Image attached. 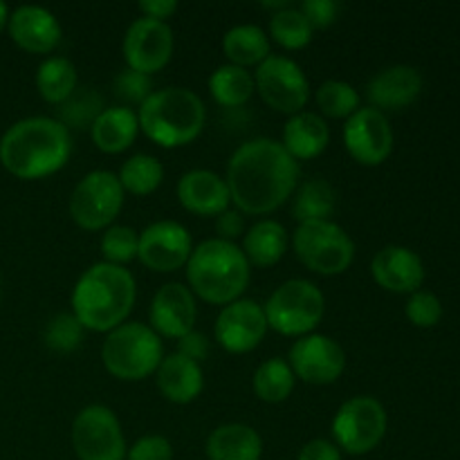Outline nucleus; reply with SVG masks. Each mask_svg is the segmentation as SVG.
Returning <instances> with one entry per match:
<instances>
[{
    "label": "nucleus",
    "mask_w": 460,
    "mask_h": 460,
    "mask_svg": "<svg viewBox=\"0 0 460 460\" xmlns=\"http://www.w3.org/2000/svg\"><path fill=\"white\" fill-rule=\"evenodd\" d=\"M119 184L124 193H133V196H151L164 180V166L157 157L146 155V153H137V155L128 157L119 169Z\"/></svg>",
    "instance_id": "32"
},
{
    "label": "nucleus",
    "mask_w": 460,
    "mask_h": 460,
    "mask_svg": "<svg viewBox=\"0 0 460 460\" xmlns=\"http://www.w3.org/2000/svg\"><path fill=\"white\" fill-rule=\"evenodd\" d=\"M124 460H173V445L164 436H142L126 452Z\"/></svg>",
    "instance_id": "41"
},
{
    "label": "nucleus",
    "mask_w": 460,
    "mask_h": 460,
    "mask_svg": "<svg viewBox=\"0 0 460 460\" xmlns=\"http://www.w3.org/2000/svg\"><path fill=\"white\" fill-rule=\"evenodd\" d=\"M9 36L21 49L30 54H49L58 48L63 30L58 18L49 9L22 4L9 13Z\"/></svg>",
    "instance_id": "19"
},
{
    "label": "nucleus",
    "mask_w": 460,
    "mask_h": 460,
    "mask_svg": "<svg viewBox=\"0 0 460 460\" xmlns=\"http://www.w3.org/2000/svg\"><path fill=\"white\" fill-rule=\"evenodd\" d=\"M139 12L144 13V18H153V21L166 22V18L171 13L178 12V3L175 0H142L137 4Z\"/></svg>",
    "instance_id": "46"
},
{
    "label": "nucleus",
    "mask_w": 460,
    "mask_h": 460,
    "mask_svg": "<svg viewBox=\"0 0 460 460\" xmlns=\"http://www.w3.org/2000/svg\"><path fill=\"white\" fill-rule=\"evenodd\" d=\"M36 88L48 103L61 106L76 90L75 63L63 57H49L36 70Z\"/></svg>",
    "instance_id": "30"
},
{
    "label": "nucleus",
    "mask_w": 460,
    "mask_h": 460,
    "mask_svg": "<svg viewBox=\"0 0 460 460\" xmlns=\"http://www.w3.org/2000/svg\"><path fill=\"white\" fill-rule=\"evenodd\" d=\"M299 9L313 30H326L340 16V3L335 0H305Z\"/></svg>",
    "instance_id": "42"
},
{
    "label": "nucleus",
    "mask_w": 460,
    "mask_h": 460,
    "mask_svg": "<svg viewBox=\"0 0 460 460\" xmlns=\"http://www.w3.org/2000/svg\"><path fill=\"white\" fill-rule=\"evenodd\" d=\"M295 389V373L281 358H272L261 364L254 373V394L263 402L279 404L290 398Z\"/></svg>",
    "instance_id": "33"
},
{
    "label": "nucleus",
    "mask_w": 460,
    "mask_h": 460,
    "mask_svg": "<svg viewBox=\"0 0 460 460\" xmlns=\"http://www.w3.org/2000/svg\"><path fill=\"white\" fill-rule=\"evenodd\" d=\"M319 111L332 119H349L350 115L359 111V94L346 81L331 79L319 85L317 90Z\"/></svg>",
    "instance_id": "36"
},
{
    "label": "nucleus",
    "mask_w": 460,
    "mask_h": 460,
    "mask_svg": "<svg viewBox=\"0 0 460 460\" xmlns=\"http://www.w3.org/2000/svg\"><path fill=\"white\" fill-rule=\"evenodd\" d=\"M296 460H341V452L331 440L314 438L301 447Z\"/></svg>",
    "instance_id": "44"
},
{
    "label": "nucleus",
    "mask_w": 460,
    "mask_h": 460,
    "mask_svg": "<svg viewBox=\"0 0 460 460\" xmlns=\"http://www.w3.org/2000/svg\"><path fill=\"white\" fill-rule=\"evenodd\" d=\"M326 310L323 292L305 279H290L270 295L263 313L268 328L286 337H305L319 326Z\"/></svg>",
    "instance_id": "7"
},
{
    "label": "nucleus",
    "mask_w": 460,
    "mask_h": 460,
    "mask_svg": "<svg viewBox=\"0 0 460 460\" xmlns=\"http://www.w3.org/2000/svg\"><path fill=\"white\" fill-rule=\"evenodd\" d=\"M175 353L191 359V362L200 364L202 359L209 355V340H207V335H202V332L191 331L189 335H184L182 340H178V350H175Z\"/></svg>",
    "instance_id": "43"
},
{
    "label": "nucleus",
    "mask_w": 460,
    "mask_h": 460,
    "mask_svg": "<svg viewBox=\"0 0 460 460\" xmlns=\"http://www.w3.org/2000/svg\"><path fill=\"white\" fill-rule=\"evenodd\" d=\"M137 247H139V234L135 232L128 225H115L108 227L102 236V254L106 263L121 265L130 263L137 259Z\"/></svg>",
    "instance_id": "38"
},
{
    "label": "nucleus",
    "mask_w": 460,
    "mask_h": 460,
    "mask_svg": "<svg viewBox=\"0 0 460 460\" xmlns=\"http://www.w3.org/2000/svg\"><path fill=\"white\" fill-rule=\"evenodd\" d=\"M103 112V99L93 88H76L66 102L58 106V124L67 130L93 128L94 119Z\"/></svg>",
    "instance_id": "34"
},
{
    "label": "nucleus",
    "mask_w": 460,
    "mask_h": 460,
    "mask_svg": "<svg viewBox=\"0 0 460 460\" xmlns=\"http://www.w3.org/2000/svg\"><path fill=\"white\" fill-rule=\"evenodd\" d=\"M191 252L187 227L175 220H157L139 234L137 259L153 272H175L187 265Z\"/></svg>",
    "instance_id": "16"
},
{
    "label": "nucleus",
    "mask_w": 460,
    "mask_h": 460,
    "mask_svg": "<svg viewBox=\"0 0 460 460\" xmlns=\"http://www.w3.org/2000/svg\"><path fill=\"white\" fill-rule=\"evenodd\" d=\"M344 146L355 162L377 166L394 151V130L385 112L376 108H359L346 119Z\"/></svg>",
    "instance_id": "13"
},
{
    "label": "nucleus",
    "mask_w": 460,
    "mask_h": 460,
    "mask_svg": "<svg viewBox=\"0 0 460 460\" xmlns=\"http://www.w3.org/2000/svg\"><path fill=\"white\" fill-rule=\"evenodd\" d=\"M7 21H9V7L4 3H0V31L7 27Z\"/></svg>",
    "instance_id": "47"
},
{
    "label": "nucleus",
    "mask_w": 460,
    "mask_h": 460,
    "mask_svg": "<svg viewBox=\"0 0 460 460\" xmlns=\"http://www.w3.org/2000/svg\"><path fill=\"white\" fill-rule=\"evenodd\" d=\"M180 205L196 216H220L229 209V189L220 175L205 169H193L178 182Z\"/></svg>",
    "instance_id": "22"
},
{
    "label": "nucleus",
    "mask_w": 460,
    "mask_h": 460,
    "mask_svg": "<svg viewBox=\"0 0 460 460\" xmlns=\"http://www.w3.org/2000/svg\"><path fill=\"white\" fill-rule=\"evenodd\" d=\"M84 331L79 319L72 313H58L54 314L48 322L43 332V341L49 350L54 353H72L81 346V340H84Z\"/></svg>",
    "instance_id": "37"
},
{
    "label": "nucleus",
    "mask_w": 460,
    "mask_h": 460,
    "mask_svg": "<svg viewBox=\"0 0 460 460\" xmlns=\"http://www.w3.org/2000/svg\"><path fill=\"white\" fill-rule=\"evenodd\" d=\"M133 274L121 265L94 263L72 290V314L85 331L111 332L126 322L135 305Z\"/></svg>",
    "instance_id": "3"
},
{
    "label": "nucleus",
    "mask_w": 460,
    "mask_h": 460,
    "mask_svg": "<svg viewBox=\"0 0 460 460\" xmlns=\"http://www.w3.org/2000/svg\"><path fill=\"white\" fill-rule=\"evenodd\" d=\"M189 290L202 301L227 305L245 292L250 283V263L238 245L209 238L193 247L187 261Z\"/></svg>",
    "instance_id": "4"
},
{
    "label": "nucleus",
    "mask_w": 460,
    "mask_h": 460,
    "mask_svg": "<svg viewBox=\"0 0 460 460\" xmlns=\"http://www.w3.org/2000/svg\"><path fill=\"white\" fill-rule=\"evenodd\" d=\"M254 88L270 108L286 115H296L304 111L310 97L308 76L301 70L299 63L288 57H274V54H270L256 67Z\"/></svg>",
    "instance_id": "12"
},
{
    "label": "nucleus",
    "mask_w": 460,
    "mask_h": 460,
    "mask_svg": "<svg viewBox=\"0 0 460 460\" xmlns=\"http://www.w3.org/2000/svg\"><path fill=\"white\" fill-rule=\"evenodd\" d=\"M229 198L241 214L263 216L277 211L299 187V162L281 142L259 137L234 151L227 164Z\"/></svg>",
    "instance_id": "1"
},
{
    "label": "nucleus",
    "mask_w": 460,
    "mask_h": 460,
    "mask_svg": "<svg viewBox=\"0 0 460 460\" xmlns=\"http://www.w3.org/2000/svg\"><path fill=\"white\" fill-rule=\"evenodd\" d=\"M331 142V130L328 124L317 112H296L283 126V148L292 160H313L322 155Z\"/></svg>",
    "instance_id": "24"
},
{
    "label": "nucleus",
    "mask_w": 460,
    "mask_h": 460,
    "mask_svg": "<svg viewBox=\"0 0 460 460\" xmlns=\"http://www.w3.org/2000/svg\"><path fill=\"white\" fill-rule=\"evenodd\" d=\"M72 447L79 460H124L128 452L119 418L103 404H90L76 413Z\"/></svg>",
    "instance_id": "11"
},
{
    "label": "nucleus",
    "mask_w": 460,
    "mask_h": 460,
    "mask_svg": "<svg viewBox=\"0 0 460 460\" xmlns=\"http://www.w3.org/2000/svg\"><path fill=\"white\" fill-rule=\"evenodd\" d=\"M121 207H124V189L119 178L111 171H93L79 180L67 209L81 229L99 232L119 216Z\"/></svg>",
    "instance_id": "10"
},
{
    "label": "nucleus",
    "mask_w": 460,
    "mask_h": 460,
    "mask_svg": "<svg viewBox=\"0 0 460 460\" xmlns=\"http://www.w3.org/2000/svg\"><path fill=\"white\" fill-rule=\"evenodd\" d=\"M164 359L162 340L151 326L130 322L121 323L106 335L102 362L112 377L137 382L153 376Z\"/></svg>",
    "instance_id": "6"
},
{
    "label": "nucleus",
    "mask_w": 460,
    "mask_h": 460,
    "mask_svg": "<svg viewBox=\"0 0 460 460\" xmlns=\"http://www.w3.org/2000/svg\"><path fill=\"white\" fill-rule=\"evenodd\" d=\"M371 274L376 283L395 295H413L425 281L422 259L409 247L386 245L376 254L371 263Z\"/></svg>",
    "instance_id": "20"
},
{
    "label": "nucleus",
    "mask_w": 460,
    "mask_h": 460,
    "mask_svg": "<svg viewBox=\"0 0 460 460\" xmlns=\"http://www.w3.org/2000/svg\"><path fill=\"white\" fill-rule=\"evenodd\" d=\"M112 90H115V97L128 106H142L153 94V81L148 75L126 67L112 79Z\"/></svg>",
    "instance_id": "39"
},
{
    "label": "nucleus",
    "mask_w": 460,
    "mask_h": 460,
    "mask_svg": "<svg viewBox=\"0 0 460 460\" xmlns=\"http://www.w3.org/2000/svg\"><path fill=\"white\" fill-rule=\"evenodd\" d=\"M265 332H268V319L263 305L256 304L254 299H236L225 305L214 328L216 341L232 355L254 350L263 341Z\"/></svg>",
    "instance_id": "17"
},
{
    "label": "nucleus",
    "mask_w": 460,
    "mask_h": 460,
    "mask_svg": "<svg viewBox=\"0 0 460 460\" xmlns=\"http://www.w3.org/2000/svg\"><path fill=\"white\" fill-rule=\"evenodd\" d=\"M288 250V232L279 220H259L252 225L243 241V254L247 263L256 268H272Z\"/></svg>",
    "instance_id": "27"
},
{
    "label": "nucleus",
    "mask_w": 460,
    "mask_h": 460,
    "mask_svg": "<svg viewBox=\"0 0 460 460\" xmlns=\"http://www.w3.org/2000/svg\"><path fill=\"white\" fill-rule=\"evenodd\" d=\"M407 319L418 328H434L443 319V304L434 292L418 290L407 301Z\"/></svg>",
    "instance_id": "40"
},
{
    "label": "nucleus",
    "mask_w": 460,
    "mask_h": 460,
    "mask_svg": "<svg viewBox=\"0 0 460 460\" xmlns=\"http://www.w3.org/2000/svg\"><path fill=\"white\" fill-rule=\"evenodd\" d=\"M386 434V411L380 400L358 395L346 400L332 418V438L350 456L371 454Z\"/></svg>",
    "instance_id": "9"
},
{
    "label": "nucleus",
    "mask_w": 460,
    "mask_h": 460,
    "mask_svg": "<svg viewBox=\"0 0 460 460\" xmlns=\"http://www.w3.org/2000/svg\"><path fill=\"white\" fill-rule=\"evenodd\" d=\"M422 90V76L416 67L394 66L377 72L367 85V99L376 111H400L411 106Z\"/></svg>",
    "instance_id": "21"
},
{
    "label": "nucleus",
    "mask_w": 460,
    "mask_h": 460,
    "mask_svg": "<svg viewBox=\"0 0 460 460\" xmlns=\"http://www.w3.org/2000/svg\"><path fill=\"white\" fill-rule=\"evenodd\" d=\"M254 76L245 70L227 63L220 66L214 75L209 76V93L216 103L225 108H238L247 103V99L254 94Z\"/></svg>",
    "instance_id": "31"
},
{
    "label": "nucleus",
    "mask_w": 460,
    "mask_h": 460,
    "mask_svg": "<svg viewBox=\"0 0 460 460\" xmlns=\"http://www.w3.org/2000/svg\"><path fill=\"white\" fill-rule=\"evenodd\" d=\"M139 130L164 148L187 146L205 128L207 111L202 99L189 88L153 90L139 106Z\"/></svg>",
    "instance_id": "5"
},
{
    "label": "nucleus",
    "mask_w": 460,
    "mask_h": 460,
    "mask_svg": "<svg viewBox=\"0 0 460 460\" xmlns=\"http://www.w3.org/2000/svg\"><path fill=\"white\" fill-rule=\"evenodd\" d=\"M173 30L166 22L153 18H137L130 22L124 36V58L130 70L151 76L160 72L173 54Z\"/></svg>",
    "instance_id": "15"
},
{
    "label": "nucleus",
    "mask_w": 460,
    "mask_h": 460,
    "mask_svg": "<svg viewBox=\"0 0 460 460\" xmlns=\"http://www.w3.org/2000/svg\"><path fill=\"white\" fill-rule=\"evenodd\" d=\"M313 27L305 21L301 9L288 7L270 18V34L286 49H301L313 40Z\"/></svg>",
    "instance_id": "35"
},
{
    "label": "nucleus",
    "mask_w": 460,
    "mask_h": 460,
    "mask_svg": "<svg viewBox=\"0 0 460 460\" xmlns=\"http://www.w3.org/2000/svg\"><path fill=\"white\" fill-rule=\"evenodd\" d=\"M223 52L232 66L259 67L270 57V40L259 25H236L223 36Z\"/></svg>",
    "instance_id": "28"
},
{
    "label": "nucleus",
    "mask_w": 460,
    "mask_h": 460,
    "mask_svg": "<svg viewBox=\"0 0 460 460\" xmlns=\"http://www.w3.org/2000/svg\"><path fill=\"white\" fill-rule=\"evenodd\" d=\"M151 328L166 340H182L193 331L198 308L193 292L182 283H166L151 301Z\"/></svg>",
    "instance_id": "18"
},
{
    "label": "nucleus",
    "mask_w": 460,
    "mask_h": 460,
    "mask_svg": "<svg viewBox=\"0 0 460 460\" xmlns=\"http://www.w3.org/2000/svg\"><path fill=\"white\" fill-rule=\"evenodd\" d=\"M157 389L169 402L173 404H189L202 394L205 377L198 362L182 358L178 353H171L169 358L162 359V364L155 371Z\"/></svg>",
    "instance_id": "23"
},
{
    "label": "nucleus",
    "mask_w": 460,
    "mask_h": 460,
    "mask_svg": "<svg viewBox=\"0 0 460 460\" xmlns=\"http://www.w3.org/2000/svg\"><path fill=\"white\" fill-rule=\"evenodd\" d=\"M337 207V193L326 180L313 178L296 187L292 200V216L296 223H319L328 220Z\"/></svg>",
    "instance_id": "29"
},
{
    "label": "nucleus",
    "mask_w": 460,
    "mask_h": 460,
    "mask_svg": "<svg viewBox=\"0 0 460 460\" xmlns=\"http://www.w3.org/2000/svg\"><path fill=\"white\" fill-rule=\"evenodd\" d=\"M243 229H245V220H243L241 211L227 209L218 216V220H216V232L220 234V241L234 243V238L241 236Z\"/></svg>",
    "instance_id": "45"
},
{
    "label": "nucleus",
    "mask_w": 460,
    "mask_h": 460,
    "mask_svg": "<svg viewBox=\"0 0 460 460\" xmlns=\"http://www.w3.org/2000/svg\"><path fill=\"white\" fill-rule=\"evenodd\" d=\"M70 153V130L49 117L16 121L0 137V164L18 180L54 175L66 166Z\"/></svg>",
    "instance_id": "2"
},
{
    "label": "nucleus",
    "mask_w": 460,
    "mask_h": 460,
    "mask_svg": "<svg viewBox=\"0 0 460 460\" xmlns=\"http://www.w3.org/2000/svg\"><path fill=\"white\" fill-rule=\"evenodd\" d=\"M205 454L209 460H261L263 438L250 425L229 422L211 431Z\"/></svg>",
    "instance_id": "25"
},
{
    "label": "nucleus",
    "mask_w": 460,
    "mask_h": 460,
    "mask_svg": "<svg viewBox=\"0 0 460 460\" xmlns=\"http://www.w3.org/2000/svg\"><path fill=\"white\" fill-rule=\"evenodd\" d=\"M292 247L305 268L323 277L346 272L355 259V243L331 220L301 223L292 236Z\"/></svg>",
    "instance_id": "8"
},
{
    "label": "nucleus",
    "mask_w": 460,
    "mask_h": 460,
    "mask_svg": "<svg viewBox=\"0 0 460 460\" xmlns=\"http://www.w3.org/2000/svg\"><path fill=\"white\" fill-rule=\"evenodd\" d=\"M137 133V112L128 106L103 108V112L94 119L93 128H90L94 146L103 153H111V155L126 151L135 142Z\"/></svg>",
    "instance_id": "26"
},
{
    "label": "nucleus",
    "mask_w": 460,
    "mask_h": 460,
    "mask_svg": "<svg viewBox=\"0 0 460 460\" xmlns=\"http://www.w3.org/2000/svg\"><path fill=\"white\" fill-rule=\"evenodd\" d=\"M290 368L295 377L308 385H332L346 368V353L332 337L305 335L299 337L290 349Z\"/></svg>",
    "instance_id": "14"
}]
</instances>
